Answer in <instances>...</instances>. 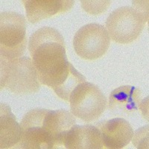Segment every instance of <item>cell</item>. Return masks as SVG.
I'll use <instances>...</instances> for the list:
<instances>
[{
	"label": "cell",
	"mask_w": 149,
	"mask_h": 149,
	"mask_svg": "<svg viewBox=\"0 0 149 149\" xmlns=\"http://www.w3.org/2000/svg\"><path fill=\"white\" fill-rule=\"evenodd\" d=\"M110 37L104 26L90 23L81 27L73 38V46L76 54L86 60L100 58L108 50Z\"/></svg>",
	"instance_id": "cell-6"
},
{
	"label": "cell",
	"mask_w": 149,
	"mask_h": 149,
	"mask_svg": "<svg viewBox=\"0 0 149 149\" xmlns=\"http://www.w3.org/2000/svg\"><path fill=\"white\" fill-rule=\"evenodd\" d=\"M29 51L41 84L57 76L70 63L63 36L52 27H42L33 33Z\"/></svg>",
	"instance_id": "cell-1"
},
{
	"label": "cell",
	"mask_w": 149,
	"mask_h": 149,
	"mask_svg": "<svg viewBox=\"0 0 149 149\" xmlns=\"http://www.w3.org/2000/svg\"><path fill=\"white\" fill-rule=\"evenodd\" d=\"M0 84L1 89L6 88L17 95L37 93L40 83L32 59L20 57L10 60L1 57Z\"/></svg>",
	"instance_id": "cell-3"
},
{
	"label": "cell",
	"mask_w": 149,
	"mask_h": 149,
	"mask_svg": "<svg viewBox=\"0 0 149 149\" xmlns=\"http://www.w3.org/2000/svg\"><path fill=\"white\" fill-rule=\"evenodd\" d=\"M22 128L8 104L0 105V148H10L18 144L21 139Z\"/></svg>",
	"instance_id": "cell-14"
},
{
	"label": "cell",
	"mask_w": 149,
	"mask_h": 149,
	"mask_svg": "<svg viewBox=\"0 0 149 149\" xmlns=\"http://www.w3.org/2000/svg\"><path fill=\"white\" fill-rule=\"evenodd\" d=\"M141 91L133 86H121L110 93L109 109L116 115H127L139 109Z\"/></svg>",
	"instance_id": "cell-12"
},
{
	"label": "cell",
	"mask_w": 149,
	"mask_h": 149,
	"mask_svg": "<svg viewBox=\"0 0 149 149\" xmlns=\"http://www.w3.org/2000/svg\"><path fill=\"white\" fill-rule=\"evenodd\" d=\"M86 81V78L71 63L58 75L47 81L44 85L51 87L55 94L65 101H70V95L80 84Z\"/></svg>",
	"instance_id": "cell-13"
},
{
	"label": "cell",
	"mask_w": 149,
	"mask_h": 149,
	"mask_svg": "<svg viewBox=\"0 0 149 149\" xmlns=\"http://www.w3.org/2000/svg\"><path fill=\"white\" fill-rule=\"evenodd\" d=\"M26 8L28 20L31 23L62 14L72 8V0H25L22 1Z\"/></svg>",
	"instance_id": "cell-11"
},
{
	"label": "cell",
	"mask_w": 149,
	"mask_h": 149,
	"mask_svg": "<svg viewBox=\"0 0 149 149\" xmlns=\"http://www.w3.org/2000/svg\"><path fill=\"white\" fill-rule=\"evenodd\" d=\"M71 113L85 122L97 120L107 107V98L98 86L84 81L76 86L70 98Z\"/></svg>",
	"instance_id": "cell-5"
},
{
	"label": "cell",
	"mask_w": 149,
	"mask_h": 149,
	"mask_svg": "<svg viewBox=\"0 0 149 149\" xmlns=\"http://www.w3.org/2000/svg\"><path fill=\"white\" fill-rule=\"evenodd\" d=\"M133 2L132 7L116 9L107 17L106 29L110 39L120 44L134 42L140 35L148 19L147 4Z\"/></svg>",
	"instance_id": "cell-2"
},
{
	"label": "cell",
	"mask_w": 149,
	"mask_h": 149,
	"mask_svg": "<svg viewBox=\"0 0 149 149\" xmlns=\"http://www.w3.org/2000/svg\"><path fill=\"white\" fill-rule=\"evenodd\" d=\"M46 109H34L24 116L21 122L22 135L17 148L53 149L45 127Z\"/></svg>",
	"instance_id": "cell-7"
},
{
	"label": "cell",
	"mask_w": 149,
	"mask_h": 149,
	"mask_svg": "<svg viewBox=\"0 0 149 149\" xmlns=\"http://www.w3.org/2000/svg\"><path fill=\"white\" fill-rule=\"evenodd\" d=\"M104 146L109 149L123 148L134 136V130L129 122L122 118H114L98 124Z\"/></svg>",
	"instance_id": "cell-8"
},
{
	"label": "cell",
	"mask_w": 149,
	"mask_h": 149,
	"mask_svg": "<svg viewBox=\"0 0 149 149\" xmlns=\"http://www.w3.org/2000/svg\"><path fill=\"white\" fill-rule=\"evenodd\" d=\"M27 45L26 22L23 15L13 11L0 14V54L7 59L20 58Z\"/></svg>",
	"instance_id": "cell-4"
},
{
	"label": "cell",
	"mask_w": 149,
	"mask_h": 149,
	"mask_svg": "<svg viewBox=\"0 0 149 149\" xmlns=\"http://www.w3.org/2000/svg\"><path fill=\"white\" fill-rule=\"evenodd\" d=\"M44 122L53 148H59L64 146L66 134L76 120L74 116L66 110H46Z\"/></svg>",
	"instance_id": "cell-9"
},
{
	"label": "cell",
	"mask_w": 149,
	"mask_h": 149,
	"mask_svg": "<svg viewBox=\"0 0 149 149\" xmlns=\"http://www.w3.org/2000/svg\"><path fill=\"white\" fill-rule=\"evenodd\" d=\"M110 2V1H81L84 10L93 15H98L107 10Z\"/></svg>",
	"instance_id": "cell-15"
},
{
	"label": "cell",
	"mask_w": 149,
	"mask_h": 149,
	"mask_svg": "<svg viewBox=\"0 0 149 149\" xmlns=\"http://www.w3.org/2000/svg\"><path fill=\"white\" fill-rule=\"evenodd\" d=\"M64 146L68 149H102L103 139L100 130L93 125L71 127L66 136Z\"/></svg>",
	"instance_id": "cell-10"
}]
</instances>
